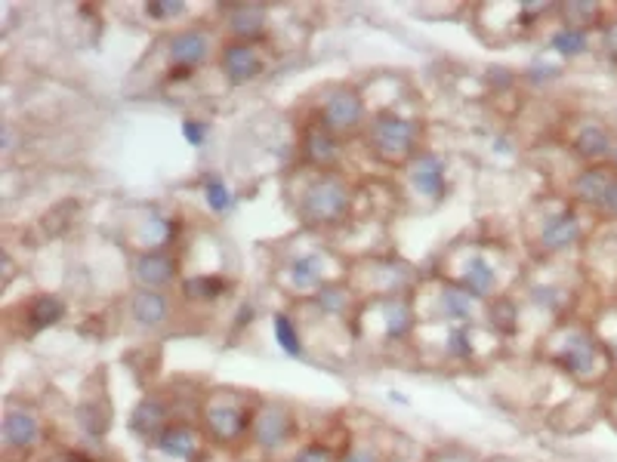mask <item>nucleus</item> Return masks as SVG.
I'll use <instances>...</instances> for the list:
<instances>
[{
    "mask_svg": "<svg viewBox=\"0 0 617 462\" xmlns=\"http://www.w3.org/2000/svg\"><path fill=\"white\" fill-rule=\"evenodd\" d=\"M275 339H278V345L284 348L291 358H300V354H303V339H300L293 318H287V314H275Z\"/></svg>",
    "mask_w": 617,
    "mask_h": 462,
    "instance_id": "28",
    "label": "nucleus"
},
{
    "mask_svg": "<svg viewBox=\"0 0 617 462\" xmlns=\"http://www.w3.org/2000/svg\"><path fill=\"white\" fill-rule=\"evenodd\" d=\"M583 238V223L574 210H562L555 216H549L547 223L540 225L538 244L547 253H562L568 247H574Z\"/></svg>",
    "mask_w": 617,
    "mask_h": 462,
    "instance_id": "10",
    "label": "nucleus"
},
{
    "mask_svg": "<svg viewBox=\"0 0 617 462\" xmlns=\"http://www.w3.org/2000/svg\"><path fill=\"white\" fill-rule=\"evenodd\" d=\"M411 182L414 189L426 198L439 200L441 194L448 191V170H445V160L432 151H424L411 160Z\"/></svg>",
    "mask_w": 617,
    "mask_h": 462,
    "instance_id": "13",
    "label": "nucleus"
},
{
    "mask_svg": "<svg viewBox=\"0 0 617 462\" xmlns=\"http://www.w3.org/2000/svg\"><path fill=\"white\" fill-rule=\"evenodd\" d=\"M29 314H31V324L44 330V327H53V324H59V320H62L65 303H62V299H56V296H37L35 303H31Z\"/></svg>",
    "mask_w": 617,
    "mask_h": 462,
    "instance_id": "25",
    "label": "nucleus"
},
{
    "mask_svg": "<svg viewBox=\"0 0 617 462\" xmlns=\"http://www.w3.org/2000/svg\"><path fill=\"white\" fill-rule=\"evenodd\" d=\"M549 46H553L559 56H565V59H574V56H580L583 50H587V31H580V28H559V31H553V37H549Z\"/></svg>",
    "mask_w": 617,
    "mask_h": 462,
    "instance_id": "26",
    "label": "nucleus"
},
{
    "mask_svg": "<svg viewBox=\"0 0 617 462\" xmlns=\"http://www.w3.org/2000/svg\"><path fill=\"white\" fill-rule=\"evenodd\" d=\"M549 358L555 367L583 383H593L602 377V370L608 367V354L602 348L599 339L593 336L583 327H562L553 333V343H549Z\"/></svg>",
    "mask_w": 617,
    "mask_h": 462,
    "instance_id": "1",
    "label": "nucleus"
},
{
    "mask_svg": "<svg viewBox=\"0 0 617 462\" xmlns=\"http://www.w3.org/2000/svg\"><path fill=\"white\" fill-rule=\"evenodd\" d=\"M130 318L139 327H160L170 320V299L160 290H136L130 296Z\"/></svg>",
    "mask_w": 617,
    "mask_h": 462,
    "instance_id": "17",
    "label": "nucleus"
},
{
    "mask_svg": "<svg viewBox=\"0 0 617 462\" xmlns=\"http://www.w3.org/2000/svg\"><path fill=\"white\" fill-rule=\"evenodd\" d=\"M559 16L565 19L568 28L587 31L589 25L599 19V6L596 4H565V6H559Z\"/></svg>",
    "mask_w": 617,
    "mask_h": 462,
    "instance_id": "29",
    "label": "nucleus"
},
{
    "mask_svg": "<svg viewBox=\"0 0 617 462\" xmlns=\"http://www.w3.org/2000/svg\"><path fill=\"white\" fill-rule=\"evenodd\" d=\"M167 53H170V65L194 71L207 56H210V37L201 28H183L170 37Z\"/></svg>",
    "mask_w": 617,
    "mask_h": 462,
    "instance_id": "12",
    "label": "nucleus"
},
{
    "mask_svg": "<svg viewBox=\"0 0 617 462\" xmlns=\"http://www.w3.org/2000/svg\"><path fill=\"white\" fill-rule=\"evenodd\" d=\"M574 154L583 160H602V158H612L614 151V139L608 133V126L602 124H580L578 133H574Z\"/></svg>",
    "mask_w": 617,
    "mask_h": 462,
    "instance_id": "18",
    "label": "nucleus"
},
{
    "mask_svg": "<svg viewBox=\"0 0 617 462\" xmlns=\"http://www.w3.org/2000/svg\"><path fill=\"white\" fill-rule=\"evenodd\" d=\"M306 158L312 160L315 166H331L333 160L340 158V142L331 130L325 126H312L306 136Z\"/></svg>",
    "mask_w": 617,
    "mask_h": 462,
    "instance_id": "23",
    "label": "nucleus"
},
{
    "mask_svg": "<svg viewBox=\"0 0 617 462\" xmlns=\"http://www.w3.org/2000/svg\"><path fill=\"white\" fill-rule=\"evenodd\" d=\"M177 259L164 247H152V250L136 253V259H133V278L143 284V290H164L177 280Z\"/></svg>",
    "mask_w": 617,
    "mask_h": 462,
    "instance_id": "8",
    "label": "nucleus"
},
{
    "mask_svg": "<svg viewBox=\"0 0 617 462\" xmlns=\"http://www.w3.org/2000/svg\"><path fill=\"white\" fill-rule=\"evenodd\" d=\"M229 31L241 44H253L266 35V10L257 4H241L229 12Z\"/></svg>",
    "mask_w": 617,
    "mask_h": 462,
    "instance_id": "21",
    "label": "nucleus"
},
{
    "mask_svg": "<svg viewBox=\"0 0 617 462\" xmlns=\"http://www.w3.org/2000/svg\"><path fill=\"white\" fill-rule=\"evenodd\" d=\"M145 10H149L152 19H160V22H167V19L183 16V12H185V4H179V0H164V4H149Z\"/></svg>",
    "mask_w": 617,
    "mask_h": 462,
    "instance_id": "34",
    "label": "nucleus"
},
{
    "mask_svg": "<svg viewBox=\"0 0 617 462\" xmlns=\"http://www.w3.org/2000/svg\"><path fill=\"white\" fill-rule=\"evenodd\" d=\"M219 69L223 75L232 80V84H247V80L263 75V56L253 44H241V40H232V44L223 46L219 53Z\"/></svg>",
    "mask_w": 617,
    "mask_h": 462,
    "instance_id": "9",
    "label": "nucleus"
},
{
    "mask_svg": "<svg viewBox=\"0 0 617 462\" xmlns=\"http://www.w3.org/2000/svg\"><path fill=\"white\" fill-rule=\"evenodd\" d=\"M617 179L614 170H608V166H589V170L578 173V179H574V198L583 200V204H602V198H605V191L612 189V182Z\"/></svg>",
    "mask_w": 617,
    "mask_h": 462,
    "instance_id": "22",
    "label": "nucleus"
},
{
    "mask_svg": "<svg viewBox=\"0 0 617 462\" xmlns=\"http://www.w3.org/2000/svg\"><path fill=\"white\" fill-rule=\"evenodd\" d=\"M498 280H500L498 269H494L485 256H479V253H475V256H469L466 265L460 269V287L473 293V296H479V299L491 296V293L498 290Z\"/></svg>",
    "mask_w": 617,
    "mask_h": 462,
    "instance_id": "19",
    "label": "nucleus"
},
{
    "mask_svg": "<svg viewBox=\"0 0 617 462\" xmlns=\"http://www.w3.org/2000/svg\"><path fill=\"white\" fill-rule=\"evenodd\" d=\"M612 160H614V173H617V142H614V151H612Z\"/></svg>",
    "mask_w": 617,
    "mask_h": 462,
    "instance_id": "39",
    "label": "nucleus"
},
{
    "mask_svg": "<svg viewBox=\"0 0 617 462\" xmlns=\"http://www.w3.org/2000/svg\"><path fill=\"white\" fill-rule=\"evenodd\" d=\"M448 354L457 361H466L475 354V343H473V327H463V324H454L451 333H448Z\"/></svg>",
    "mask_w": 617,
    "mask_h": 462,
    "instance_id": "31",
    "label": "nucleus"
},
{
    "mask_svg": "<svg viewBox=\"0 0 617 462\" xmlns=\"http://www.w3.org/2000/svg\"><path fill=\"white\" fill-rule=\"evenodd\" d=\"M154 447L160 453L173 459H183V462H192L194 457L201 453V438L192 426H179V423H170L164 432L154 438Z\"/></svg>",
    "mask_w": 617,
    "mask_h": 462,
    "instance_id": "16",
    "label": "nucleus"
},
{
    "mask_svg": "<svg viewBox=\"0 0 617 462\" xmlns=\"http://www.w3.org/2000/svg\"><path fill=\"white\" fill-rule=\"evenodd\" d=\"M315 303L325 314H346L349 305H352V293L340 284H327L325 290L315 293Z\"/></svg>",
    "mask_w": 617,
    "mask_h": 462,
    "instance_id": "27",
    "label": "nucleus"
},
{
    "mask_svg": "<svg viewBox=\"0 0 617 462\" xmlns=\"http://www.w3.org/2000/svg\"><path fill=\"white\" fill-rule=\"evenodd\" d=\"M349 204H352V198H349V189L343 179L325 173V176L312 179V182L306 185L303 198H300V216H303L306 225L325 229V225L343 223L349 213Z\"/></svg>",
    "mask_w": 617,
    "mask_h": 462,
    "instance_id": "2",
    "label": "nucleus"
},
{
    "mask_svg": "<svg viewBox=\"0 0 617 462\" xmlns=\"http://www.w3.org/2000/svg\"><path fill=\"white\" fill-rule=\"evenodd\" d=\"M291 462H340V459L333 457L331 447H325V444H306V447H300V450L293 453Z\"/></svg>",
    "mask_w": 617,
    "mask_h": 462,
    "instance_id": "33",
    "label": "nucleus"
},
{
    "mask_svg": "<svg viewBox=\"0 0 617 462\" xmlns=\"http://www.w3.org/2000/svg\"><path fill=\"white\" fill-rule=\"evenodd\" d=\"M365 324H377V336L383 339H405L414 327V312L407 299L401 296H380L361 308Z\"/></svg>",
    "mask_w": 617,
    "mask_h": 462,
    "instance_id": "4",
    "label": "nucleus"
},
{
    "mask_svg": "<svg viewBox=\"0 0 617 462\" xmlns=\"http://www.w3.org/2000/svg\"><path fill=\"white\" fill-rule=\"evenodd\" d=\"M44 434V426L31 410H22V407H12V410L4 413V426H0V438H4V447H12V450H31V447L40 441Z\"/></svg>",
    "mask_w": 617,
    "mask_h": 462,
    "instance_id": "11",
    "label": "nucleus"
},
{
    "mask_svg": "<svg viewBox=\"0 0 617 462\" xmlns=\"http://www.w3.org/2000/svg\"><path fill=\"white\" fill-rule=\"evenodd\" d=\"M183 136H185V142H189V145H201V142H204V136H207V124L189 118L183 124Z\"/></svg>",
    "mask_w": 617,
    "mask_h": 462,
    "instance_id": "36",
    "label": "nucleus"
},
{
    "mask_svg": "<svg viewBox=\"0 0 617 462\" xmlns=\"http://www.w3.org/2000/svg\"><path fill=\"white\" fill-rule=\"evenodd\" d=\"M343 462H383L380 459V453L374 450V447H367V444H355L352 450L346 453Z\"/></svg>",
    "mask_w": 617,
    "mask_h": 462,
    "instance_id": "35",
    "label": "nucleus"
},
{
    "mask_svg": "<svg viewBox=\"0 0 617 462\" xmlns=\"http://www.w3.org/2000/svg\"><path fill=\"white\" fill-rule=\"evenodd\" d=\"M361 118H365V102H361L358 93L349 90V86H337V90L321 102V126L331 130L333 136H337V133L355 130V126L361 124Z\"/></svg>",
    "mask_w": 617,
    "mask_h": 462,
    "instance_id": "7",
    "label": "nucleus"
},
{
    "mask_svg": "<svg viewBox=\"0 0 617 462\" xmlns=\"http://www.w3.org/2000/svg\"><path fill=\"white\" fill-rule=\"evenodd\" d=\"M204 198H207V207H210V210H217V213L232 210V204H234L229 185H226L219 176H207L204 179Z\"/></svg>",
    "mask_w": 617,
    "mask_h": 462,
    "instance_id": "32",
    "label": "nucleus"
},
{
    "mask_svg": "<svg viewBox=\"0 0 617 462\" xmlns=\"http://www.w3.org/2000/svg\"><path fill=\"white\" fill-rule=\"evenodd\" d=\"M599 207L608 213V216H617V179L612 182V189L605 191V198H602V204H599Z\"/></svg>",
    "mask_w": 617,
    "mask_h": 462,
    "instance_id": "38",
    "label": "nucleus"
},
{
    "mask_svg": "<svg viewBox=\"0 0 617 462\" xmlns=\"http://www.w3.org/2000/svg\"><path fill=\"white\" fill-rule=\"evenodd\" d=\"M167 426H170V423H167V404L160 398H154V394L143 398L136 407H133L130 432L143 434V438H158Z\"/></svg>",
    "mask_w": 617,
    "mask_h": 462,
    "instance_id": "20",
    "label": "nucleus"
},
{
    "mask_svg": "<svg viewBox=\"0 0 617 462\" xmlns=\"http://www.w3.org/2000/svg\"><path fill=\"white\" fill-rule=\"evenodd\" d=\"M253 441H257L263 450H278L291 441L293 434V417L284 404L278 401H263L253 413Z\"/></svg>",
    "mask_w": 617,
    "mask_h": 462,
    "instance_id": "6",
    "label": "nucleus"
},
{
    "mask_svg": "<svg viewBox=\"0 0 617 462\" xmlns=\"http://www.w3.org/2000/svg\"><path fill=\"white\" fill-rule=\"evenodd\" d=\"M367 145L377 158L401 164L407 158H417L420 145V126L417 120H407L399 115H380L367 130Z\"/></svg>",
    "mask_w": 617,
    "mask_h": 462,
    "instance_id": "3",
    "label": "nucleus"
},
{
    "mask_svg": "<svg viewBox=\"0 0 617 462\" xmlns=\"http://www.w3.org/2000/svg\"><path fill=\"white\" fill-rule=\"evenodd\" d=\"M602 44H605V53L617 62V19H612V22L602 28Z\"/></svg>",
    "mask_w": 617,
    "mask_h": 462,
    "instance_id": "37",
    "label": "nucleus"
},
{
    "mask_svg": "<svg viewBox=\"0 0 617 462\" xmlns=\"http://www.w3.org/2000/svg\"><path fill=\"white\" fill-rule=\"evenodd\" d=\"M226 280L219 278V274H194V278H189L183 284V293L192 299H198V303H210V299H217L219 293H226Z\"/></svg>",
    "mask_w": 617,
    "mask_h": 462,
    "instance_id": "24",
    "label": "nucleus"
},
{
    "mask_svg": "<svg viewBox=\"0 0 617 462\" xmlns=\"http://www.w3.org/2000/svg\"><path fill=\"white\" fill-rule=\"evenodd\" d=\"M392 462H405V459H392Z\"/></svg>",
    "mask_w": 617,
    "mask_h": 462,
    "instance_id": "40",
    "label": "nucleus"
},
{
    "mask_svg": "<svg viewBox=\"0 0 617 462\" xmlns=\"http://www.w3.org/2000/svg\"><path fill=\"white\" fill-rule=\"evenodd\" d=\"M287 284L297 287V290L303 293H318L327 287V269H325V259H321V253H306V256H293L291 263H287Z\"/></svg>",
    "mask_w": 617,
    "mask_h": 462,
    "instance_id": "15",
    "label": "nucleus"
},
{
    "mask_svg": "<svg viewBox=\"0 0 617 462\" xmlns=\"http://www.w3.org/2000/svg\"><path fill=\"white\" fill-rule=\"evenodd\" d=\"M204 426L213 441L232 444L247 428H253V413L247 407L234 404V401H210L204 410Z\"/></svg>",
    "mask_w": 617,
    "mask_h": 462,
    "instance_id": "5",
    "label": "nucleus"
},
{
    "mask_svg": "<svg viewBox=\"0 0 617 462\" xmlns=\"http://www.w3.org/2000/svg\"><path fill=\"white\" fill-rule=\"evenodd\" d=\"M439 312H441V318L454 320V324L469 327V324H475L481 314H488V308L481 305L479 296H473L469 290H463L460 284L457 287L451 284V287H445V290H441Z\"/></svg>",
    "mask_w": 617,
    "mask_h": 462,
    "instance_id": "14",
    "label": "nucleus"
},
{
    "mask_svg": "<svg viewBox=\"0 0 617 462\" xmlns=\"http://www.w3.org/2000/svg\"><path fill=\"white\" fill-rule=\"evenodd\" d=\"M488 324H494L500 333H513L519 324V308L513 299H498V303L488 305Z\"/></svg>",
    "mask_w": 617,
    "mask_h": 462,
    "instance_id": "30",
    "label": "nucleus"
}]
</instances>
